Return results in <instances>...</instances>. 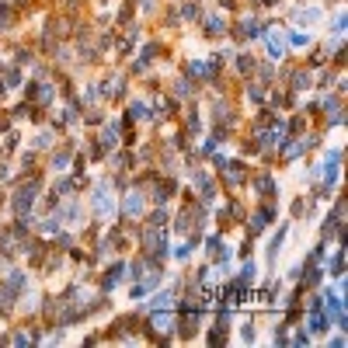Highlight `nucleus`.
I'll use <instances>...</instances> for the list:
<instances>
[{"label": "nucleus", "instance_id": "nucleus-1", "mask_svg": "<svg viewBox=\"0 0 348 348\" xmlns=\"http://www.w3.org/2000/svg\"><path fill=\"white\" fill-rule=\"evenodd\" d=\"M94 209H98V216H108L112 212V199H108V188L105 185L94 192Z\"/></svg>", "mask_w": 348, "mask_h": 348}, {"label": "nucleus", "instance_id": "nucleus-2", "mask_svg": "<svg viewBox=\"0 0 348 348\" xmlns=\"http://www.w3.org/2000/svg\"><path fill=\"white\" fill-rule=\"evenodd\" d=\"M327 313L338 320V327H345V306H341V299H338V296H327Z\"/></svg>", "mask_w": 348, "mask_h": 348}, {"label": "nucleus", "instance_id": "nucleus-3", "mask_svg": "<svg viewBox=\"0 0 348 348\" xmlns=\"http://www.w3.org/2000/svg\"><path fill=\"white\" fill-rule=\"evenodd\" d=\"M32 199H35V188L28 185V188H21L18 192V199H14V206H18V212H28V206H32Z\"/></svg>", "mask_w": 348, "mask_h": 348}, {"label": "nucleus", "instance_id": "nucleus-4", "mask_svg": "<svg viewBox=\"0 0 348 348\" xmlns=\"http://www.w3.org/2000/svg\"><path fill=\"white\" fill-rule=\"evenodd\" d=\"M265 46H268V56H272V60H278V56L285 53V49H282L285 42H282V35H278V32H272V35H268V42H265Z\"/></svg>", "mask_w": 348, "mask_h": 348}, {"label": "nucleus", "instance_id": "nucleus-5", "mask_svg": "<svg viewBox=\"0 0 348 348\" xmlns=\"http://www.w3.org/2000/svg\"><path fill=\"white\" fill-rule=\"evenodd\" d=\"M126 212H129V216H139V212H143V195H139V192H129V195H126Z\"/></svg>", "mask_w": 348, "mask_h": 348}, {"label": "nucleus", "instance_id": "nucleus-6", "mask_svg": "<svg viewBox=\"0 0 348 348\" xmlns=\"http://www.w3.org/2000/svg\"><path fill=\"white\" fill-rule=\"evenodd\" d=\"M317 18H320V7H303V11L296 14L299 25H317Z\"/></svg>", "mask_w": 348, "mask_h": 348}, {"label": "nucleus", "instance_id": "nucleus-7", "mask_svg": "<svg viewBox=\"0 0 348 348\" xmlns=\"http://www.w3.org/2000/svg\"><path fill=\"white\" fill-rule=\"evenodd\" d=\"M63 223H70V226L77 223V226H80V206H77V202H67V206H63Z\"/></svg>", "mask_w": 348, "mask_h": 348}, {"label": "nucleus", "instance_id": "nucleus-8", "mask_svg": "<svg viewBox=\"0 0 348 348\" xmlns=\"http://www.w3.org/2000/svg\"><path fill=\"white\" fill-rule=\"evenodd\" d=\"M292 46H310V35H299V32H292Z\"/></svg>", "mask_w": 348, "mask_h": 348}, {"label": "nucleus", "instance_id": "nucleus-9", "mask_svg": "<svg viewBox=\"0 0 348 348\" xmlns=\"http://www.w3.org/2000/svg\"><path fill=\"white\" fill-rule=\"evenodd\" d=\"M101 143H105V146H115V133H112V129H108V133H105V136H101Z\"/></svg>", "mask_w": 348, "mask_h": 348}]
</instances>
